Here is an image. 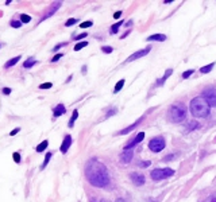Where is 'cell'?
<instances>
[{
  "mask_svg": "<svg viewBox=\"0 0 216 202\" xmlns=\"http://www.w3.org/2000/svg\"><path fill=\"white\" fill-rule=\"evenodd\" d=\"M85 175L88 182L95 187H105L109 183V175L105 164H103L96 158H92L87 162Z\"/></svg>",
  "mask_w": 216,
  "mask_h": 202,
  "instance_id": "1",
  "label": "cell"
},
{
  "mask_svg": "<svg viewBox=\"0 0 216 202\" xmlns=\"http://www.w3.org/2000/svg\"><path fill=\"white\" fill-rule=\"evenodd\" d=\"M209 109H211V107L204 100L203 96L193 98L192 102H190V113L195 117H205L209 113Z\"/></svg>",
  "mask_w": 216,
  "mask_h": 202,
  "instance_id": "2",
  "label": "cell"
},
{
  "mask_svg": "<svg viewBox=\"0 0 216 202\" xmlns=\"http://www.w3.org/2000/svg\"><path fill=\"white\" fill-rule=\"evenodd\" d=\"M168 116L173 123H181L186 117V107L184 104H181V102H176V104H173L169 108Z\"/></svg>",
  "mask_w": 216,
  "mask_h": 202,
  "instance_id": "3",
  "label": "cell"
},
{
  "mask_svg": "<svg viewBox=\"0 0 216 202\" xmlns=\"http://www.w3.org/2000/svg\"><path fill=\"white\" fill-rule=\"evenodd\" d=\"M174 174V171L172 169H155L150 173L153 179L155 181H162V179H166L169 176H172Z\"/></svg>",
  "mask_w": 216,
  "mask_h": 202,
  "instance_id": "4",
  "label": "cell"
},
{
  "mask_svg": "<svg viewBox=\"0 0 216 202\" xmlns=\"http://www.w3.org/2000/svg\"><path fill=\"white\" fill-rule=\"evenodd\" d=\"M203 97L208 102L209 107H216V86H209V88L204 89Z\"/></svg>",
  "mask_w": 216,
  "mask_h": 202,
  "instance_id": "5",
  "label": "cell"
},
{
  "mask_svg": "<svg viewBox=\"0 0 216 202\" xmlns=\"http://www.w3.org/2000/svg\"><path fill=\"white\" fill-rule=\"evenodd\" d=\"M149 148L153 152H159L165 148V139L162 136H157V138L151 139L149 143Z\"/></svg>",
  "mask_w": 216,
  "mask_h": 202,
  "instance_id": "6",
  "label": "cell"
},
{
  "mask_svg": "<svg viewBox=\"0 0 216 202\" xmlns=\"http://www.w3.org/2000/svg\"><path fill=\"white\" fill-rule=\"evenodd\" d=\"M61 7V2H55V3H53L49 7V10L43 14V16L41 18V22H43V20H46L48 18H50L51 15H54V12H57V10Z\"/></svg>",
  "mask_w": 216,
  "mask_h": 202,
  "instance_id": "7",
  "label": "cell"
},
{
  "mask_svg": "<svg viewBox=\"0 0 216 202\" xmlns=\"http://www.w3.org/2000/svg\"><path fill=\"white\" fill-rule=\"evenodd\" d=\"M143 139H145V133H143V132H139V133H138V135L135 136V138H134L133 140H131V142L126 146V147H124V151H130V150H133V148L135 147L136 144H139V143L142 142Z\"/></svg>",
  "mask_w": 216,
  "mask_h": 202,
  "instance_id": "8",
  "label": "cell"
},
{
  "mask_svg": "<svg viewBox=\"0 0 216 202\" xmlns=\"http://www.w3.org/2000/svg\"><path fill=\"white\" fill-rule=\"evenodd\" d=\"M150 50H151V47L150 46H147L146 49H143V50H139V51H136V53H134L133 55H130V57L127 58V62H133V61H135L138 60V58H142V57H145V55H147Z\"/></svg>",
  "mask_w": 216,
  "mask_h": 202,
  "instance_id": "9",
  "label": "cell"
},
{
  "mask_svg": "<svg viewBox=\"0 0 216 202\" xmlns=\"http://www.w3.org/2000/svg\"><path fill=\"white\" fill-rule=\"evenodd\" d=\"M130 178H131V182H133L135 186H142L143 183H145V176L139 173H133L130 175Z\"/></svg>",
  "mask_w": 216,
  "mask_h": 202,
  "instance_id": "10",
  "label": "cell"
},
{
  "mask_svg": "<svg viewBox=\"0 0 216 202\" xmlns=\"http://www.w3.org/2000/svg\"><path fill=\"white\" fill-rule=\"evenodd\" d=\"M70 144H72V136L70 135H66L64 138L62 144H61V152H62V154H66L68 150H69V147H70Z\"/></svg>",
  "mask_w": 216,
  "mask_h": 202,
  "instance_id": "11",
  "label": "cell"
},
{
  "mask_svg": "<svg viewBox=\"0 0 216 202\" xmlns=\"http://www.w3.org/2000/svg\"><path fill=\"white\" fill-rule=\"evenodd\" d=\"M65 112H66V109H65L64 105L58 104L57 107L54 108V111H53V115H54V117H58V116H61V115H65Z\"/></svg>",
  "mask_w": 216,
  "mask_h": 202,
  "instance_id": "12",
  "label": "cell"
},
{
  "mask_svg": "<svg viewBox=\"0 0 216 202\" xmlns=\"http://www.w3.org/2000/svg\"><path fill=\"white\" fill-rule=\"evenodd\" d=\"M131 158H133V150H130V151H124L123 154L120 155V160L123 162V163H128V162L131 160Z\"/></svg>",
  "mask_w": 216,
  "mask_h": 202,
  "instance_id": "13",
  "label": "cell"
},
{
  "mask_svg": "<svg viewBox=\"0 0 216 202\" xmlns=\"http://www.w3.org/2000/svg\"><path fill=\"white\" fill-rule=\"evenodd\" d=\"M147 40H155V42H164V40H166V35H164V34H154V35H150Z\"/></svg>",
  "mask_w": 216,
  "mask_h": 202,
  "instance_id": "14",
  "label": "cell"
},
{
  "mask_svg": "<svg viewBox=\"0 0 216 202\" xmlns=\"http://www.w3.org/2000/svg\"><path fill=\"white\" fill-rule=\"evenodd\" d=\"M142 120H143V117H140V119H138V120L135 121V123H133V124H131L130 127H127V128H124V129H123V131H122L120 133H122V135H126V133H128L130 131H133L134 128H136V127H138V124H139V123H140V121H142Z\"/></svg>",
  "mask_w": 216,
  "mask_h": 202,
  "instance_id": "15",
  "label": "cell"
},
{
  "mask_svg": "<svg viewBox=\"0 0 216 202\" xmlns=\"http://www.w3.org/2000/svg\"><path fill=\"white\" fill-rule=\"evenodd\" d=\"M172 71H173V70H172V69H169V70H166V73H165V74H164V77H162V78H159V80L157 81V85H158V86H161V85H164V82H165V81H166V80H168V77H169V76H172Z\"/></svg>",
  "mask_w": 216,
  "mask_h": 202,
  "instance_id": "16",
  "label": "cell"
},
{
  "mask_svg": "<svg viewBox=\"0 0 216 202\" xmlns=\"http://www.w3.org/2000/svg\"><path fill=\"white\" fill-rule=\"evenodd\" d=\"M20 60V57H15V58H11L8 62H5V65H4V67L5 69H8V67H11V66H14V65H16L18 63V61Z\"/></svg>",
  "mask_w": 216,
  "mask_h": 202,
  "instance_id": "17",
  "label": "cell"
},
{
  "mask_svg": "<svg viewBox=\"0 0 216 202\" xmlns=\"http://www.w3.org/2000/svg\"><path fill=\"white\" fill-rule=\"evenodd\" d=\"M77 117H79V111L74 109V111H73V113H72V119L69 120V127H70V128L74 125V121L77 120Z\"/></svg>",
  "mask_w": 216,
  "mask_h": 202,
  "instance_id": "18",
  "label": "cell"
},
{
  "mask_svg": "<svg viewBox=\"0 0 216 202\" xmlns=\"http://www.w3.org/2000/svg\"><path fill=\"white\" fill-rule=\"evenodd\" d=\"M122 24H123V20H122V22H118V23H115L114 26H111V30H109V33H111V34H116L118 31H119V29L122 27Z\"/></svg>",
  "mask_w": 216,
  "mask_h": 202,
  "instance_id": "19",
  "label": "cell"
},
{
  "mask_svg": "<svg viewBox=\"0 0 216 202\" xmlns=\"http://www.w3.org/2000/svg\"><path fill=\"white\" fill-rule=\"evenodd\" d=\"M49 146V142L48 140H43L42 143H39L38 147H37V152H42L43 150H46V147Z\"/></svg>",
  "mask_w": 216,
  "mask_h": 202,
  "instance_id": "20",
  "label": "cell"
},
{
  "mask_svg": "<svg viewBox=\"0 0 216 202\" xmlns=\"http://www.w3.org/2000/svg\"><path fill=\"white\" fill-rule=\"evenodd\" d=\"M37 63V61L34 60V58H29V60H27L26 62H24L23 63V66L26 67V69H29V67H31V66H34V65Z\"/></svg>",
  "mask_w": 216,
  "mask_h": 202,
  "instance_id": "21",
  "label": "cell"
},
{
  "mask_svg": "<svg viewBox=\"0 0 216 202\" xmlns=\"http://www.w3.org/2000/svg\"><path fill=\"white\" fill-rule=\"evenodd\" d=\"M214 66H215V63H211V65H207V66H203L201 69H200V71H201V73H209V71H211L212 69H214Z\"/></svg>",
  "mask_w": 216,
  "mask_h": 202,
  "instance_id": "22",
  "label": "cell"
},
{
  "mask_svg": "<svg viewBox=\"0 0 216 202\" xmlns=\"http://www.w3.org/2000/svg\"><path fill=\"white\" fill-rule=\"evenodd\" d=\"M124 86V80H120V81H118V84L116 85H115V89H114V92L115 93H118L119 91H120L122 88H123Z\"/></svg>",
  "mask_w": 216,
  "mask_h": 202,
  "instance_id": "23",
  "label": "cell"
},
{
  "mask_svg": "<svg viewBox=\"0 0 216 202\" xmlns=\"http://www.w3.org/2000/svg\"><path fill=\"white\" fill-rule=\"evenodd\" d=\"M50 158H51V152H48V154H46V156H45V160H43V163H42V166H41V169H45V167L48 166Z\"/></svg>",
  "mask_w": 216,
  "mask_h": 202,
  "instance_id": "24",
  "label": "cell"
},
{
  "mask_svg": "<svg viewBox=\"0 0 216 202\" xmlns=\"http://www.w3.org/2000/svg\"><path fill=\"white\" fill-rule=\"evenodd\" d=\"M30 20H31L30 15H27V14H22L20 15V22H22V23H29Z\"/></svg>",
  "mask_w": 216,
  "mask_h": 202,
  "instance_id": "25",
  "label": "cell"
},
{
  "mask_svg": "<svg viewBox=\"0 0 216 202\" xmlns=\"http://www.w3.org/2000/svg\"><path fill=\"white\" fill-rule=\"evenodd\" d=\"M87 46H88V42H80V43H77V45L74 46V50L79 51V50H81V49L87 47Z\"/></svg>",
  "mask_w": 216,
  "mask_h": 202,
  "instance_id": "26",
  "label": "cell"
},
{
  "mask_svg": "<svg viewBox=\"0 0 216 202\" xmlns=\"http://www.w3.org/2000/svg\"><path fill=\"white\" fill-rule=\"evenodd\" d=\"M203 202H216V191L214 193V194H211V195H208V197L205 198Z\"/></svg>",
  "mask_w": 216,
  "mask_h": 202,
  "instance_id": "27",
  "label": "cell"
},
{
  "mask_svg": "<svg viewBox=\"0 0 216 202\" xmlns=\"http://www.w3.org/2000/svg\"><path fill=\"white\" fill-rule=\"evenodd\" d=\"M77 22H79V20H77L76 18H72V19L66 20V23H65V26H66V27H69V26H73V24H76Z\"/></svg>",
  "mask_w": 216,
  "mask_h": 202,
  "instance_id": "28",
  "label": "cell"
},
{
  "mask_svg": "<svg viewBox=\"0 0 216 202\" xmlns=\"http://www.w3.org/2000/svg\"><path fill=\"white\" fill-rule=\"evenodd\" d=\"M11 26L14 27V29H19L22 26V22L20 20H11Z\"/></svg>",
  "mask_w": 216,
  "mask_h": 202,
  "instance_id": "29",
  "label": "cell"
},
{
  "mask_svg": "<svg viewBox=\"0 0 216 202\" xmlns=\"http://www.w3.org/2000/svg\"><path fill=\"white\" fill-rule=\"evenodd\" d=\"M53 86L51 82H46V84H41L39 85V89H50Z\"/></svg>",
  "mask_w": 216,
  "mask_h": 202,
  "instance_id": "30",
  "label": "cell"
},
{
  "mask_svg": "<svg viewBox=\"0 0 216 202\" xmlns=\"http://www.w3.org/2000/svg\"><path fill=\"white\" fill-rule=\"evenodd\" d=\"M193 71H195V70H186V71H184V73H182V78H189V77L193 74Z\"/></svg>",
  "mask_w": 216,
  "mask_h": 202,
  "instance_id": "31",
  "label": "cell"
},
{
  "mask_svg": "<svg viewBox=\"0 0 216 202\" xmlns=\"http://www.w3.org/2000/svg\"><path fill=\"white\" fill-rule=\"evenodd\" d=\"M90 26H92V22H90V20H88V22H83V23L80 24L81 29H87V27H90Z\"/></svg>",
  "mask_w": 216,
  "mask_h": 202,
  "instance_id": "32",
  "label": "cell"
},
{
  "mask_svg": "<svg viewBox=\"0 0 216 202\" xmlns=\"http://www.w3.org/2000/svg\"><path fill=\"white\" fill-rule=\"evenodd\" d=\"M12 158H14V160L16 162V163H19V162H20V154H19V152H14V154H12Z\"/></svg>",
  "mask_w": 216,
  "mask_h": 202,
  "instance_id": "33",
  "label": "cell"
},
{
  "mask_svg": "<svg viewBox=\"0 0 216 202\" xmlns=\"http://www.w3.org/2000/svg\"><path fill=\"white\" fill-rule=\"evenodd\" d=\"M101 50L104 51L105 54H109V53H112V51H114V49H112V47H109V46H104V47H103Z\"/></svg>",
  "mask_w": 216,
  "mask_h": 202,
  "instance_id": "34",
  "label": "cell"
},
{
  "mask_svg": "<svg viewBox=\"0 0 216 202\" xmlns=\"http://www.w3.org/2000/svg\"><path fill=\"white\" fill-rule=\"evenodd\" d=\"M87 35H88V34H87V33L80 34V35H77V36H76V40H80V39H83V38H87Z\"/></svg>",
  "mask_w": 216,
  "mask_h": 202,
  "instance_id": "35",
  "label": "cell"
},
{
  "mask_svg": "<svg viewBox=\"0 0 216 202\" xmlns=\"http://www.w3.org/2000/svg\"><path fill=\"white\" fill-rule=\"evenodd\" d=\"M2 92H3V93H4V94H5V96H8V94H11V89H10V88H3V89H2Z\"/></svg>",
  "mask_w": 216,
  "mask_h": 202,
  "instance_id": "36",
  "label": "cell"
},
{
  "mask_svg": "<svg viewBox=\"0 0 216 202\" xmlns=\"http://www.w3.org/2000/svg\"><path fill=\"white\" fill-rule=\"evenodd\" d=\"M62 58V54H57L55 57H53V60H51V62H57L58 60H61Z\"/></svg>",
  "mask_w": 216,
  "mask_h": 202,
  "instance_id": "37",
  "label": "cell"
},
{
  "mask_svg": "<svg viewBox=\"0 0 216 202\" xmlns=\"http://www.w3.org/2000/svg\"><path fill=\"white\" fill-rule=\"evenodd\" d=\"M19 131H20V128H15L14 131H11V133H10V135H11V136H14V135H16V133L19 132Z\"/></svg>",
  "mask_w": 216,
  "mask_h": 202,
  "instance_id": "38",
  "label": "cell"
},
{
  "mask_svg": "<svg viewBox=\"0 0 216 202\" xmlns=\"http://www.w3.org/2000/svg\"><path fill=\"white\" fill-rule=\"evenodd\" d=\"M120 15H122V11H118V12H115V14H114V18H115V19H119Z\"/></svg>",
  "mask_w": 216,
  "mask_h": 202,
  "instance_id": "39",
  "label": "cell"
},
{
  "mask_svg": "<svg viewBox=\"0 0 216 202\" xmlns=\"http://www.w3.org/2000/svg\"><path fill=\"white\" fill-rule=\"evenodd\" d=\"M62 46H65V43H59V45H57V46H55V47L53 49V50H54V51H57L59 47H62Z\"/></svg>",
  "mask_w": 216,
  "mask_h": 202,
  "instance_id": "40",
  "label": "cell"
},
{
  "mask_svg": "<svg viewBox=\"0 0 216 202\" xmlns=\"http://www.w3.org/2000/svg\"><path fill=\"white\" fill-rule=\"evenodd\" d=\"M140 166H142V167H147V166H150V162H142V163H140Z\"/></svg>",
  "mask_w": 216,
  "mask_h": 202,
  "instance_id": "41",
  "label": "cell"
},
{
  "mask_svg": "<svg viewBox=\"0 0 216 202\" xmlns=\"http://www.w3.org/2000/svg\"><path fill=\"white\" fill-rule=\"evenodd\" d=\"M115 112H116V109H112L111 112H108V115H107V116H112V113H115Z\"/></svg>",
  "mask_w": 216,
  "mask_h": 202,
  "instance_id": "42",
  "label": "cell"
},
{
  "mask_svg": "<svg viewBox=\"0 0 216 202\" xmlns=\"http://www.w3.org/2000/svg\"><path fill=\"white\" fill-rule=\"evenodd\" d=\"M87 73V66H83V74Z\"/></svg>",
  "mask_w": 216,
  "mask_h": 202,
  "instance_id": "43",
  "label": "cell"
},
{
  "mask_svg": "<svg viewBox=\"0 0 216 202\" xmlns=\"http://www.w3.org/2000/svg\"><path fill=\"white\" fill-rule=\"evenodd\" d=\"M115 202H126V201H124V200H122V198H118V200L115 201Z\"/></svg>",
  "mask_w": 216,
  "mask_h": 202,
  "instance_id": "44",
  "label": "cell"
},
{
  "mask_svg": "<svg viewBox=\"0 0 216 202\" xmlns=\"http://www.w3.org/2000/svg\"><path fill=\"white\" fill-rule=\"evenodd\" d=\"M100 202H105V201H100Z\"/></svg>",
  "mask_w": 216,
  "mask_h": 202,
  "instance_id": "45",
  "label": "cell"
},
{
  "mask_svg": "<svg viewBox=\"0 0 216 202\" xmlns=\"http://www.w3.org/2000/svg\"><path fill=\"white\" fill-rule=\"evenodd\" d=\"M0 47H2V45H0Z\"/></svg>",
  "mask_w": 216,
  "mask_h": 202,
  "instance_id": "46",
  "label": "cell"
},
{
  "mask_svg": "<svg viewBox=\"0 0 216 202\" xmlns=\"http://www.w3.org/2000/svg\"><path fill=\"white\" fill-rule=\"evenodd\" d=\"M215 140H216V139H215Z\"/></svg>",
  "mask_w": 216,
  "mask_h": 202,
  "instance_id": "47",
  "label": "cell"
}]
</instances>
